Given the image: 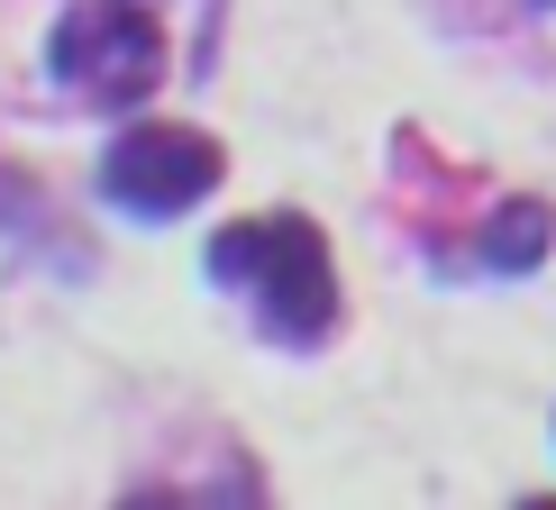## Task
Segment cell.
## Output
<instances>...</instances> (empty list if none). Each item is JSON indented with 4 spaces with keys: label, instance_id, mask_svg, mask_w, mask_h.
Segmentation results:
<instances>
[{
    "label": "cell",
    "instance_id": "6da1fadb",
    "mask_svg": "<svg viewBox=\"0 0 556 510\" xmlns=\"http://www.w3.org/2000/svg\"><path fill=\"white\" fill-rule=\"evenodd\" d=\"M201 265H211V283H228L256 310V329L274 346H329L338 337V255L319 238V219H301V211L228 219Z\"/></svg>",
    "mask_w": 556,
    "mask_h": 510
},
{
    "label": "cell",
    "instance_id": "7a4b0ae2",
    "mask_svg": "<svg viewBox=\"0 0 556 510\" xmlns=\"http://www.w3.org/2000/svg\"><path fill=\"white\" fill-rule=\"evenodd\" d=\"M46 74L91 110H128L147 101L165 74V28H155L137 0H74V10L46 28Z\"/></svg>",
    "mask_w": 556,
    "mask_h": 510
},
{
    "label": "cell",
    "instance_id": "277c9868",
    "mask_svg": "<svg viewBox=\"0 0 556 510\" xmlns=\"http://www.w3.org/2000/svg\"><path fill=\"white\" fill-rule=\"evenodd\" d=\"M547 211H539V201H511V211H502L493 219V238H483V265H502V273H529V265H539V255H547Z\"/></svg>",
    "mask_w": 556,
    "mask_h": 510
},
{
    "label": "cell",
    "instance_id": "3957f363",
    "mask_svg": "<svg viewBox=\"0 0 556 510\" xmlns=\"http://www.w3.org/2000/svg\"><path fill=\"white\" fill-rule=\"evenodd\" d=\"M228 146L192 119H137L101 146V201L128 219H182L219 192Z\"/></svg>",
    "mask_w": 556,
    "mask_h": 510
}]
</instances>
